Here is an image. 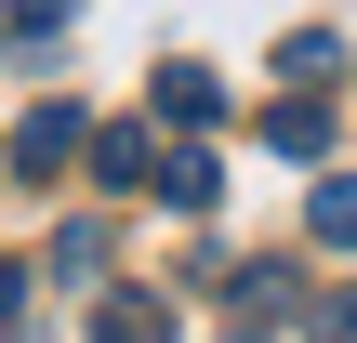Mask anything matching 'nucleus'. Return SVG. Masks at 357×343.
Wrapping results in <instances>:
<instances>
[{
	"label": "nucleus",
	"mask_w": 357,
	"mask_h": 343,
	"mask_svg": "<svg viewBox=\"0 0 357 343\" xmlns=\"http://www.w3.org/2000/svg\"><path fill=\"white\" fill-rule=\"evenodd\" d=\"M0 26H26V40H66V26H79V0H0Z\"/></svg>",
	"instance_id": "nucleus-9"
},
{
	"label": "nucleus",
	"mask_w": 357,
	"mask_h": 343,
	"mask_svg": "<svg viewBox=\"0 0 357 343\" xmlns=\"http://www.w3.org/2000/svg\"><path fill=\"white\" fill-rule=\"evenodd\" d=\"M13 317H26V264H0V330H13Z\"/></svg>",
	"instance_id": "nucleus-11"
},
{
	"label": "nucleus",
	"mask_w": 357,
	"mask_h": 343,
	"mask_svg": "<svg viewBox=\"0 0 357 343\" xmlns=\"http://www.w3.org/2000/svg\"><path fill=\"white\" fill-rule=\"evenodd\" d=\"M93 185L146 198V185H159V132H146V119H106V132H93Z\"/></svg>",
	"instance_id": "nucleus-2"
},
{
	"label": "nucleus",
	"mask_w": 357,
	"mask_h": 343,
	"mask_svg": "<svg viewBox=\"0 0 357 343\" xmlns=\"http://www.w3.org/2000/svg\"><path fill=\"white\" fill-rule=\"evenodd\" d=\"M159 119H172V132H212V119H225V79H212V66H159Z\"/></svg>",
	"instance_id": "nucleus-4"
},
{
	"label": "nucleus",
	"mask_w": 357,
	"mask_h": 343,
	"mask_svg": "<svg viewBox=\"0 0 357 343\" xmlns=\"http://www.w3.org/2000/svg\"><path fill=\"white\" fill-rule=\"evenodd\" d=\"M159 198H172V212H212V198H225V159H212V145L185 132V145L159 159Z\"/></svg>",
	"instance_id": "nucleus-6"
},
{
	"label": "nucleus",
	"mask_w": 357,
	"mask_h": 343,
	"mask_svg": "<svg viewBox=\"0 0 357 343\" xmlns=\"http://www.w3.org/2000/svg\"><path fill=\"white\" fill-rule=\"evenodd\" d=\"M305 343H357V291H331V304L305 317Z\"/></svg>",
	"instance_id": "nucleus-10"
},
{
	"label": "nucleus",
	"mask_w": 357,
	"mask_h": 343,
	"mask_svg": "<svg viewBox=\"0 0 357 343\" xmlns=\"http://www.w3.org/2000/svg\"><path fill=\"white\" fill-rule=\"evenodd\" d=\"M93 343H172V304L159 291H106L93 304Z\"/></svg>",
	"instance_id": "nucleus-7"
},
{
	"label": "nucleus",
	"mask_w": 357,
	"mask_h": 343,
	"mask_svg": "<svg viewBox=\"0 0 357 343\" xmlns=\"http://www.w3.org/2000/svg\"><path fill=\"white\" fill-rule=\"evenodd\" d=\"M66 159H93V119H79V106H26V119H13V172L53 185Z\"/></svg>",
	"instance_id": "nucleus-1"
},
{
	"label": "nucleus",
	"mask_w": 357,
	"mask_h": 343,
	"mask_svg": "<svg viewBox=\"0 0 357 343\" xmlns=\"http://www.w3.org/2000/svg\"><path fill=\"white\" fill-rule=\"evenodd\" d=\"M265 145H278V159H331V106H318V93H278V106H265Z\"/></svg>",
	"instance_id": "nucleus-5"
},
{
	"label": "nucleus",
	"mask_w": 357,
	"mask_h": 343,
	"mask_svg": "<svg viewBox=\"0 0 357 343\" xmlns=\"http://www.w3.org/2000/svg\"><path fill=\"white\" fill-rule=\"evenodd\" d=\"M305 225H318V251H357V172H318Z\"/></svg>",
	"instance_id": "nucleus-8"
},
{
	"label": "nucleus",
	"mask_w": 357,
	"mask_h": 343,
	"mask_svg": "<svg viewBox=\"0 0 357 343\" xmlns=\"http://www.w3.org/2000/svg\"><path fill=\"white\" fill-rule=\"evenodd\" d=\"M331 79H344V40L331 26H291L278 40V93H331Z\"/></svg>",
	"instance_id": "nucleus-3"
}]
</instances>
